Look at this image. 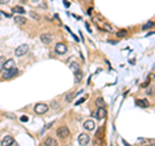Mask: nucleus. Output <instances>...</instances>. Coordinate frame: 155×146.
<instances>
[{
  "label": "nucleus",
  "instance_id": "obj_28",
  "mask_svg": "<svg viewBox=\"0 0 155 146\" xmlns=\"http://www.w3.org/2000/svg\"><path fill=\"white\" fill-rule=\"evenodd\" d=\"M123 144H124V145H125V146H131V145H128V142H127L125 140H123Z\"/></svg>",
  "mask_w": 155,
  "mask_h": 146
},
{
  "label": "nucleus",
  "instance_id": "obj_10",
  "mask_svg": "<svg viewBox=\"0 0 155 146\" xmlns=\"http://www.w3.org/2000/svg\"><path fill=\"white\" fill-rule=\"evenodd\" d=\"M44 145L45 146H57V141L54 140V138H52V137H48V138H45L44 140Z\"/></svg>",
  "mask_w": 155,
  "mask_h": 146
},
{
  "label": "nucleus",
  "instance_id": "obj_27",
  "mask_svg": "<svg viewBox=\"0 0 155 146\" xmlns=\"http://www.w3.org/2000/svg\"><path fill=\"white\" fill-rule=\"evenodd\" d=\"M10 0H0V4H8Z\"/></svg>",
  "mask_w": 155,
  "mask_h": 146
},
{
  "label": "nucleus",
  "instance_id": "obj_16",
  "mask_svg": "<svg viewBox=\"0 0 155 146\" xmlns=\"http://www.w3.org/2000/svg\"><path fill=\"white\" fill-rule=\"evenodd\" d=\"M75 83H79L81 79H83V73L80 71V70H78V71H75Z\"/></svg>",
  "mask_w": 155,
  "mask_h": 146
},
{
  "label": "nucleus",
  "instance_id": "obj_5",
  "mask_svg": "<svg viewBox=\"0 0 155 146\" xmlns=\"http://www.w3.org/2000/svg\"><path fill=\"white\" fill-rule=\"evenodd\" d=\"M78 141H79V144L81 146H85L89 144V141H91V138H89V135H85V133H81L80 136H79V138H78Z\"/></svg>",
  "mask_w": 155,
  "mask_h": 146
},
{
  "label": "nucleus",
  "instance_id": "obj_6",
  "mask_svg": "<svg viewBox=\"0 0 155 146\" xmlns=\"http://www.w3.org/2000/svg\"><path fill=\"white\" fill-rule=\"evenodd\" d=\"M54 49H56V52H57L58 54H65V53L67 52V47H66L63 43H57Z\"/></svg>",
  "mask_w": 155,
  "mask_h": 146
},
{
  "label": "nucleus",
  "instance_id": "obj_26",
  "mask_svg": "<svg viewBox=\"0 0 155 146\" xmlns=\"http://www.w3.org/2000/svg\"><path fill=\"white\" fill-rule=\"evenodd\" d=\"M27 120H29V118H27V116H25V115H23V116H21V122H27Z\"/></svg>",
  "mask_w": 155,
  "mask_h": 146
},
{
  "label": "nucleus",
  "instance_id": "obj_20",
  "mask_svg": "<svg viewBox=\"0 0 155 146\" xmlns=\"http://www.w3.org/2000/svg\"><path fill=\"white\" fill-rule=\"evenodd\" d=\"M30 16H31L34 20H40V16H39L38 13H35V12H30Z\"/></svg>",
  "mask_w": 155,
  "mask_h": 146
},
{
  "label": "nucleus",
  "instance_id": "obj_22",
  "mask_svg": "<svg viewBox=\"0 0 155 146\" xmlns=\"http://www.w3.org/2000/svg\"><path fill=\"white\" fill-rule=\"evenodd\" d=\"M153 25H154L153 22H147L146 25H144V26H142V29H144V30H147V29H150V27H153Z\"/></svg>",
  "mask_w": 155,
  "mask_h": 146
},
{
  "label": "nucleus",
  "instance_id": "obj_4",
  "mask_svg": "<svg viewBox=\"0 0 155 146\" xmlns=\"http://www.w3.org/2000/svg\"><path fill=\"white\" fill-rule=\"evenodd\" d=\"M34 110H35L36 114H45V112L49 110V106H48L47 104H38V105L34 107Z\"/></svg>",
  "mask_w": 155,
  "mask_h": 146
},
{
  "label": "nucleus",
  "instance_id": "obj_9",
  "mask_svg": "<svg viewBox=\"0 0 155 146\" xmlns=\"http://www.w3.org/2000/svg\"><path fill=\"white\" fill-rule=\"evenodd\" d=\"M84 128L88 129V131H93L96 128V124H94L93 120H87V122H84Z\"/></svg>",
  "mask_w": 155,
  "mask_h": 146
},
{
  "label": "nucleus",
  "instance_id": "obj_30",
  "mask_svg": "<svg viewBox=\"0 0 155 146\" xmlns=\"http://www.w3.org/2000/svg\"><path fill=\"white\" fill-rule=\"evenodd\" d=\"M146 146H153V145H146Z\"/></svg>",
  "mask_w": 155,
  "mask_h": 146
},
{
  "label": "nucleus",
  "instance_id": "obj_13",
  "mask_svg": "<svg viewBox=\"0 0 155 146\" xmlns=\"http://www.w3.org/2000/svg\"><path fill=\"white\" fill-rule=\"evenodd\" d=\"M137 105L141 106V107H149L150 106V102L147 100H137Z\"/></svg>",
  "mask_w": 155,
  "mask_h": 146
},
{
  "label": "nucleus",
  "instance_id": "obj_21",
  "mask_svg": "<svg viewBox=\"0 0 155 146\" xmlns=\"http://www.w3.org/2000/svg\"><path fill=\"white\" fill-rule=\"evenodd\" d=\"M116 35L119 37H124V36H127V31H125V30H121V31H119Z\"/></svg>",
  "mask_w": 155,
  "mask_h": 146
},
{
  "label": "nucleus",
  "instance_id": "obj_29",
  "mask_svg": "<svg viewBox=\"0 0 155 146\" xmlns=\"http://www.w3.org/2000/svg\"><path fill=\"white\" fill-rule=\"evenodd\" d=\"M10 146H18V145H17V144H14V142H13V144H12V145H10Z\"/></svg>",
  "mask_w": 155,
  "mask_h": 146
},
{
  "label": "nucleus",
  "instance_id": "obj_15",
  "mask_svg": "<svg viewBox=\"0 0 155 146\" xmlns=\"http://www.w3.org/2000/svg\"><path fill=\"white\" fill-rule=\"evenodd\" d=\"M12 10H13L14 13H18V14H23V13L26 12V10H25V9L22 8V7H18V5H17V7H14V8H13Z\"/></svg>",
  "mask_w": 155,
  "mask_h": 146
},
{
  "label": "nucleus",
  "instance_id": "obj_14",
  "mask_svg": "<svg viewBox=\"0 0 155 146\" xmlns=\"http://www.w3.org/2000/svg\"><path fill=\"white\" fill-rule=\"evenodd\" d=\"M13 65H14V61H13V60H8V61H5V62H4V65H3V66H4V69H5V70H8V69L13 67Z\"/></svg>",
  "mask_w": 155,
  "mask_h": 146
},
{
  "label": "nucleus",
  "instance_id": "obj_18",
  "mask_svg": "<svg viewBox=\"0 0 155 146\" xmlns=\"http://www.w3.org/2000/svg\"><path fill=\"white\" fill-rule=\"evenodd\" d=\"M96 105H97L98 107H104V106H105V102H104L102 98H97V100H96Z\"/></svg>",
  "mask_w": 155,
  "mask_h": 146
},
{
  "label": "nucleus",
  "instance_id": "obj_12",
  "mask_svg": "<svg viewBox=\"0 0 155 146\" xmlns=\"http://www.w3.org/2000/svg\"><path fill=\"white\" fill-rule=\"evenodd\" d=\"M14 22H16L17 25H25V23H26V18L22 17V16H16V17H14Z\"/></svg>",
  "mask_w": 155,
  "mask_h": 146
},
{
  "label": "nucleus",
  "instance_id": "obj_11",
  "mask_svg": "<svg viewBox=\"0 0 155 146\" xmlns=\"http://www.w3.org/2000/svg\"><path fill=\"white\" fill-rule=\"evenodd\" d=\"M105 116H106V110L104 109V107H100L98 111L96 112V118L97 119H104Z\"/></svg>",
  "mask_w": 155,
  "mask_h": 146
},
{
  "label": "nucleus",
  "instance_id": "obj_7",
  "mask_svg": "<svg viewBox=\"0 0 155 146\" xmlns=\"http://www.w3.org/2000/svg\"><path fill=\"white\" fill-rule=\"evenodd\" d=\"M40 40L43 44H50L53 41V36L50 34H41L40 35Z\"/></svg>",
  "mask_w": 155,
  "mask_h": 146
},
{
  "label": "nucleus",
  "instance_id": "obj_2",
  "mask_svg": "<svg viewBox=\"0 0 155 146\" xmlns=\"http://www.w3.org/2000/svg\"><path fill=\"white\" fill-rule=\"evenodd\" d=\"M18 74V70H17V67H10V69H8V70H5L4 74H3V78L4 79H12L13 76H16Z\"/></svg>",
  "mask_w": 155,
  "mask_h": 146
},
{
  "label": "nucleus",
  "instance_id": "obj_24",
  "mask_svg": "<svg viewBox=\"0 0 155 146\" xmlns=\"http://www.w3.org/2000/svg\"><path fill=\"white\" fill-rule=\"evenodd\" d=\"M4 62H5V57H4V56H1V57H0V66H3V65H4Z\"/></svg>",
  "mask_w": 155,
  "mask_h": 146
},
{
  "label": "nucleus",
  "instance_id": "obj_19",
  "mask_svg": "<svg viewBox=\"0 0 155 146\" xmlns=\"http://www.w3.org/2000/svg\"><path fill=\"white\" fill-rule=\"evenodd\" d=\"M70 69L75 73V71H78L79 70V65H78L76 62H71V65H70Z\"/></svg>",
  "mask_w": 155,
  "mask_h": 146
},
{
  "label": "nucleus",
  "instance_id": "obj_3",
  "mask_svg": "<svg viewBox=\"0 0 155 146\" xmlns=\"http://www.w3.org/2000/svg\"><path fill=\"white\" fill-rule=\"evenodd\" d=\"M69 135H70V131H69L67 127H61V128L57 129V136L60 138H67Z\"/></svg>",
  "mask_w": 155,
  "mask_h": 146
},
{
  "label": "nucleus",
  "instance_id": "obj_1",
  "mask_svg": "<svg viewBox=\"0 0 155 146\" xmlns=\"http://www.w3.org/2000/svg\"><path fill=\"white\" fill-rule=\"evenodd\" d=\"M29 49H30V47L27 45V44H22V45H20L18 48H16V56H18V57H22V56H25L27 52H29Z\"/></svg>",
  "mask_w": 155,
  "mask_h": 146
},
{
  "label": "nucleus",
  "instance_id": "obj_25",
  "mask_svg": "<svg viewBox=\"0 0 155 146\" xmlns=\"http://www.w3.org/2000/svg\"><path fill=\"white\" fill-rule=\"evenodd\" d=\"M84 101H85V97H81L79 101H76V104H75V105H79V104H81V102H84Z\"/></svg>",
  "mask_w": 155,
  "mask_h": 146
},
{
  "label": "nucleus",
  "instance_id": "obj_8",
  "mask_svg": "<svg viewBox=\"0 0 155 146\" xmlns=\"http://www.w3.org/2000/svg\"><path fill=\"white\" fill-rule=\"evenodd\" d=\"M13 142H14V140H13L12 136H5L1 141V146H10Z\"/></svg>",
  "mask_w": 155,
  "mask_h": 146
},
{
  "label": "nucleus",
  "instance_id": "obj_17",
  "mask_svg": "<svg viewBox=\"0 0 155 146\" xmlns=\"http://www.w3.org/2000/svg\"><path fill=\"white\" fill-rule=\"evenodd\" d=\"M76 94H78L76 92H71V93H69V94H66V96H65V100H66L67 102H70V101H73V98H74Z\"/></svg>",
  "mask_w": 155,
  "mask_h": 146
},
{
  "label": "nucleus",
  "instance_id": "obj_23",
  "mask_svg": "<svg viewBox=\"0 0 155 146\" xmlns=\"http://www.w3.org/2000/svg\"><path fill=\"white\" fill-rule=\"evenodd\" d=\"M58 102H52V109H58Z\"/></svg>",
  "mask_w": 155,
  "mask_h": 146
}]
</instances>
